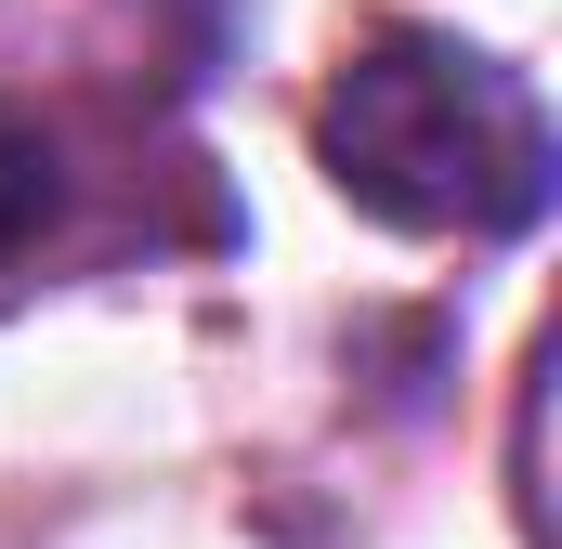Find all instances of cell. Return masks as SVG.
Segmentation results:
<instances>
[{
    "instance_id": "obj_2",
    "label": "cell",
    "mask_w": 562,
    "mask_h": 549,
    "mask_svg": "<svg viewBox=\"0 0 562 549\" xmlns=\"http://www.w3.org/2000/svg\"><path fill=\"white\" fill-rule=\"evenodd\" d=\"M40 236H53V144H40L13 105H0V274L26 262Z\"/></svg>"
},
{
    "instance_id": "obj_1",
    "label": "cell",
    "mask_w": 562,
    "mask_h": 549,
    "mask_svg": "<svg viewBox=\"0 0 562 549\" xmlns=\"http://www.w3.org/2000/svg\"><path fill=\"white\" fill-rule=\"evenodd\" d=\"M327 183L393 236H510L550 210V105L445 26H367L314 92Z\"/></svg>"
}]
</instances>
